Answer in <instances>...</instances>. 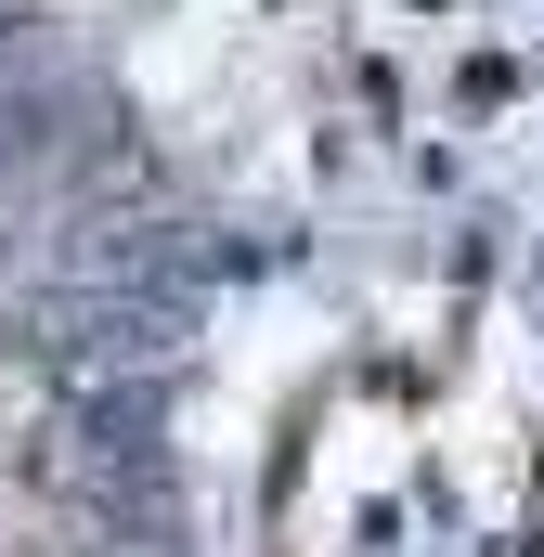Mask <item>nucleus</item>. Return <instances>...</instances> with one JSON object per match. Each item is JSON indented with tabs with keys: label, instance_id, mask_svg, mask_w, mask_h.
I'll return each mask as SVG.
<instances>
[{
	"label": "nucleus",
	"instance_id": "f257e3e1",
	"mask_svg": "<svg viewBox=\"0 0 544 557\" xmlns=\"http://www.w3.org/2000/svg\"><path fill=\"white\" fill-rule=\"evenodd\" d=\"M26 13H39V0H0V39H13V26H26Z\"/></svg>",
	"mask_w": 544,
	"mask_h": 557
}]
</instances>
